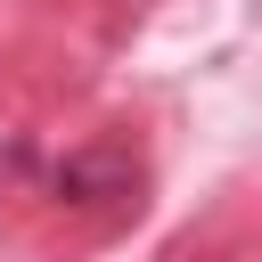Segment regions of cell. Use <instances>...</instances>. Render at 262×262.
<instances>
[{
    "label": "cell",
    "mask_w": 262,
    "mask_h": 262,
    "mask_svg": "<svg viewBox=\"0 0 262 262\" xmlns=\"http://www.w3.org/2000/svg\"><path fill=\"white\" fill-rule=\"evenodd\" d=\"M131 164L123 156H74V164H57V196H74V205H90L98 188H115V196H131Z\"/></svg>",
    "instance_id": "cell-1"
}]
</instances>
